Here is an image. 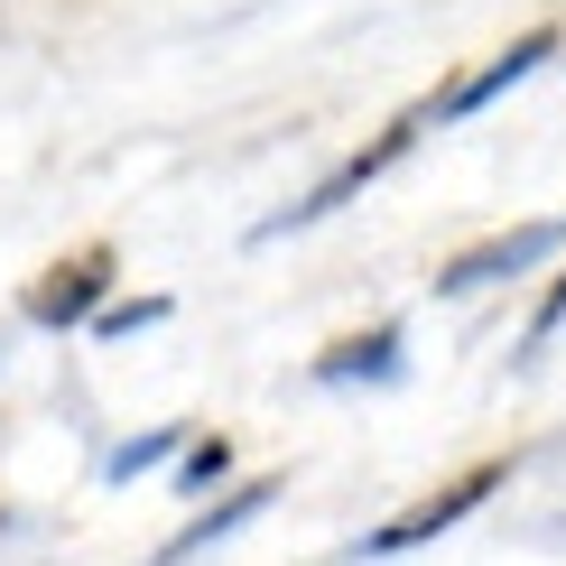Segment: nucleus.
<instances>
[{"instance_id":"nucleus-5","label":"nucleus","mask_w":566,"mask_h":566,"mask_svg":"<svg viewBox=\"0 0 566 566\" xmlns=\"http://www.w3.org/2000/svg\"><path fill=\"white\" fill-rule=\"evenodd\" d=\"M557 46H566V29H557V19H538V29H521V38L502 46V56L483 65V75H464V84L446 93V103H428V112H437V122H464V112H483L492 93H511V84H521V75H538V65H548Z\"/></svg>"},{"instance_id":"nucleus-9","label":"nucleus","mask_w":566,"mask_h":566,"mask_svg":"<svg viewBox=\"0 0 566 566\" xmlns=\"http://www.w3.org/2000/svg\"><path fill=\"white\" fill-rule=\"evenodd\" d=\"M223 464H232V446H223V437H196V446H186V474H177V483H186V492H205Z\"/></svg>"},{"instance_id":"nucleus-8","label":"nucleus","mask_w":566,"mask_h":566,"mask_svg":"<svg viewBox=\"0 0 566 566\" xmlns=\"http://www.w3.org/2000/svg\"><path fill=\"white\" fill-rule=\"evenodd\" d=\"M158 455H177V428H158V437H139V446H122V455H112L103 474H112V483H130V474H149Z\"/></svg>"},{"instance_id":"nucleus-4","label":"nucleus","mask_w":566,"mask_h":566,"mask_svg":"<svg viewBox=\"0 0 566 566\" xmlns=\"http://www.w3.org/2000/svg\"><path fill=\"white\" fill-rule=\"evenodd\" d=\"M112 242H84L75 261H56V270H38V289H29V316L46 325V335H65V325H84L93 306H103V289H112Z\"/></svg>"},{"instance_id":"nucleus-1","label":"nucleus","mask_w":566,"mask_h":566,"mask_svg":"<svg viewBox=\"0 0 566 566\" xmlns=\"http://www.w3.org/2000/svg\"><path fill=\"white\" fill-rule=\"evenodd\" d=\"M428 122H437V112H428V103H409V112H399V122H390L381 139H371V149H353V158H344V168L325 177V186H306L289 214H270V223H261V242H279V232H297V223H325L335 205H353V196H363V186L381 177V168H399V158L418 149V130H428Z\"/></svg>"},{"instance_id":"nucleus-11","label":"nucleus","mask_w":566,"mask_h":566,"mask_svg":"<svg viewBox=\"0 0 566 566\" xmlns=\"http://www.w3.org/2000/svg\"><path fill=\"white\" fill-rule=\"evenodd\" d=\"M557 325H566V270H557V289H548V306H538V316H530V353H538V344H548V335H557Z\"/></svg>"},{"instance_id":"nucleus-10","label":"nucleus","mask_w":566,"mask_h":566,"mask_svg":"<svg viewBox=\"0 0 566 566\" xmlns=\"http://www.w3.org/2000/svg\"><path fill=\"white\" fill-rule=\"evenodd\" d=\"M158 316H168V297H139V306H112V316H103V335H139V325H158Z\"/></svg>"},{"instance_id":"nucleus-2","label":"nucleus","mask_w":566,"mask_h":566,"mask_svg":"<svg viewBox=\"0 0 566 566\" xmlns=\"http://www.w3.org/2000/svg\"><path fill=\"white\" fill-rule=\"evenodd\" d=\"M502 483H511V464H502V455H492V464H464V474H455V483H437L418 511H399V521H381V530H371V538H363V557H399V548H418V538L455 530L464 511H474V502H492Z\"/></svg>"},{"instance_id":"nucleus-3","label":"nucleus","mask_w":566,"mask_h":566,"mask_svg":"<svg viewBox=\"0 0 566 566\" xmlns=\"http://www.w3.org/2000/svg\"><path fill=\"white\" fill-rule=\"evenodd\" d=\"M557 242H566V223H511V232H483L474 251H455V261L437 270V297H474V289H492V279H521V270L548 261Z\"/></svg>"},{"instance_id":"nucleus-7","label":"nucleus","mask_w":566,"mask_h":566,"mask_svg":"<svg viewBox=\"0 0 566 566\" xmlns=\"http://www.w3.org/2000/svg\"><path fill=\"white\" fill-rule=\"evenodd\" d=\"M270 492H279V483H251V492H232V502H223V511H205V521H186V530H177V538H168V548H158L149 566H186V557H205V548H214V538H223V530H242V521H251V511H261V502H270Z\"/></svg>"},{"instance_id":"nucleus-6","label":"nucleus","mask_w":566,"mask_h":566,"mask_svg":"<svg viewBox=\"0 0 566 566\" xmlns=\"http://www.w3.org/2000/svg\"><path fill=\"white\" fill-rule=\"evenodd\" d=\"M399 371V325H371V335H344L316 353V381H390Z\"/></svg>"}]
</instances>
